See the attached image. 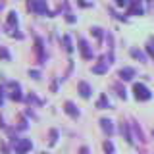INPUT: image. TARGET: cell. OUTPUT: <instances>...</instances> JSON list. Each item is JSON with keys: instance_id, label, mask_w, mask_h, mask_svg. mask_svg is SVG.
Instances as JSON below:
<instances>
[{"instance_id": "cell-1", "label": "cell", "mask_w": 154, "mask_h": 154, "mask_svg": "<svg viewBox=\"0 0 154 154\" xmlns=\"http://www.w3.org/2000/svg\"><path fill=\"white\" fill-rule=\"evenodd\" d=\"M135 91H137V98H141V100L148 98V94H146V91H144L143 85H137V87H135Z\"/></svg>"}, {"instance_id": "cell-2", "label": "cell", "mask_w": 154, "mask_h": 154, "mask_svg": "<svg viewBox=\"0 0 154 154\" xmlns=\"http://www.w3.org/2000/svg\"><path fill=\"white\" fill-rule=\"evenodd\" d=\"M131 75H133V69H123L122 71V77H123V79H131Z\"/></svg>"}]
</instances>
